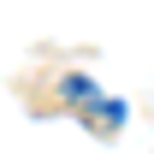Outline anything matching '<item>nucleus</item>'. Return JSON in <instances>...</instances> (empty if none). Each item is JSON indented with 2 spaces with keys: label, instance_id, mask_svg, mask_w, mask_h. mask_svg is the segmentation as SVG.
<instances>
[{
  "label": "nucleus",
  "instance_id": "nucleus-1",
  "mask_svg": "<svg viewBox=\"0 0 154 154\" xmlns=\"http://www.w3.org/2000/svg\"><path fill=\"white\" fill-rule=\"evenodd\" d=\"M65 95H71L77 107H83V113L95 119V125H107V131L119 125V113H107V107H95V101H101V89H95V83H83V77H65Z\"/></svg>",
  "mask_w": 154,
  "mask_h": 154
}]
</instances>
